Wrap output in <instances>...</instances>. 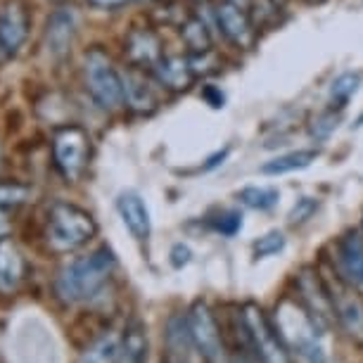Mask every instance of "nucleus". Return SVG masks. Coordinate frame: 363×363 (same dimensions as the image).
I'll return each mask as SVG.
<instances>
[{
	"mask_svg": "<svg viewBox=\"0 0 363 363\" xmlns=\"http://www.w3.org/2000/svg\"><path fill=\"white\" fill-rule=\"evenodd\" d=\"M188 325L195 352L202 356L204 363H230V352L225 347L221 325L207 301H195L190 306Z\"/></svg>",
	"mask_w": 363,
	"mask_h": 363,
	"instance_id": "obj_7",
	"label": "nucleus"
},
{
	"mask_svg": "<svg viewBox=\"0 0 363 363\" xmlns=\"http://www.w3.org/2000/svg\"><path fill=\"white\" fill-rule=\"evenodd\" d=\"M340 124V116L335 112H320L318 116H313L309 124V135L313 140H325L335 128Z\"/></svg>",
	"mask_w": 363,
	"mask_h": 363,
	"instance_id": "obj_29",
	"label": "nucleus"
},
{
	"mask_svg": "<svg viewBox=\"0 0 363 363\" xmlns=\"http://www.w3.org/2000/svg\"><path fill=\"white\" fill-rule=\"evenodd\" d=\"M0 160H3V152H0Z\"/></svg>",
	"mask_w": 363,
	"mask_h": 363,
	"instance_id": "obj_39",
	"label": "nucleus"
},
{
	"mask_svg": "<svg viewBox=\"0 0 363 363\" xmlns=\"http://www.w3.org/2000/svg\"><path fill=\"white\" fill-rule=\"evenodd\" d=\"M126 55L131 67L138 69H155L157 62L164 57L162 43L155 31L150 29H133L126 36Z\"/></svg>",
	"mask_w": 363,
	"mask_h": 363,
	"instance_id": "obj_17",
	"label": "nucleus"
},
{
	"mask_svg": "<svg viewBox=\"0 0 363 363\" xmlns=\"http://www.w3.org/2000/svg\"><path fill=\"white\" fill-rule=\"evenodd\" d=\"M31 188L22 186V183H0V207L3 209H15L22 207L24 202H29Z\"/></svg>",
	"mask_w": 363,
	"mask_h": 363,
	"instance_id": "obj_27",
	"label": "nucleus"
},
{
	"mask_svg": "<svg viewBox=\"0 0 363 363\" xmlns=\"http://www.w3.org/2000/svg\"><path fill=\"white\" fill-rule=\"evenodd\" d=\"M316 209H318V200H313V197H301V200L294 202V207L290 209L287 221L292 225H299V223L309 221V218L316 214Z\"/></svg>",
	"mask_w": 363,
	"mask_h": 363,
	"instance_id": "obj_30",
	"label": "nucleus"
},
{
	"mask_svg": "<svg viewBox=\"0 0 363 363\" xmlns=\"http://www.w3.org/2000/svg\"><path fill=\"white\" fill-rule=\"evenodd\" d=\"M294 287H297V299L304 304V309L311 313V318L328 333V328L335 323L333 301L328 294L325 280L320 276L318 269L313 266H304L294 276Z\"/></svg>",
	"mask_w": 363,
	"mask_h": 363,
	"instance_id": "obj_9",
	"label": "nucleus"
},
{
	"mask_svg": "<svg viewBox=\"0 0 363 363\" xmlns=\"http://www.w3.org/2000/svg\"><path fill=\"white\" fill-rule=\"evenodd\" d=\"M228 3L238 5V8H242V10H247V12H250V8H252V0H228Z\"/></svg>",
	"mask_w": 363,
	"mask_h": 363,
	"instance_id": "obj_36",
	"label": "nucleus"
},
{
	"mask_svg": "<svg viewBox=\"0 0 363 363\" xmlns=\"http://www.w3.org/2000/svg\"><path fill=\"white\" fill-rule=\"evenodd\" d=\"M211 228L216 233H221L225 238H233L242 230V214L235 209H225L216 218H211Z\"/></svg>",
	"mask_w": 363,
	"mask_h": 363,
	"instance_id": "obj_28",
	"label": "nucleus"
},
{
	"mask_svg": "<svg viewBox=\"0 0 363 363\" xmlns=\"http://www.w3.org/2000/svg\"><path fill=\"white\" fill-rule=\"evenodd\" d=\"M24 257L12 238H0V292H15L24 280Z\"/></svg>",
	"mask_w": 363,
	"mask_h": 363,
	"instance_id": "obj_19",
	"label": "nucleus"
},
{
	"mask_svg": "<svg viewBox=\"0 0 363 363\" xmlns=\"http://www.w3.org/2000/svg\"><path fill=\"white\" fill-rule=\"evenodd\" d=\"M55 167L67 181H79L91 160V138L81 126H65L52 135Z\"/></svg>",
	"mask_w": 363,
	"mask_h": 363,
	"instance_id": "obj_8",
	"label": "nucleus"
},
{
	"mask_svg": "<svg viewBox=\"0 0 363 363\" xmlns=\"http://www.w3.org/2000/svg\"><path fill=\"white\" fill-rule=\"evenodd\" d=\"M318 160V150H294V152H285L262 164V174L264 176H283V174H292V171H301L309 169L313 162Z\"/></svg>",
	"mask_w": 363,
	"mask_h": 363,
	"instance_id": "obj_21",
	"label": "nucleus"
},
{
	"mask_svg": "<svg viewBox=\"0 0 363 363\" xmlns=\"http://www.w3.org/2000/svg\"><path fill=\"white\" fill-rule=\"evenodd\" d=\"M287 240L280 230H269L266 235H262L259 240H255L252 245V252H255L257 259H266V257H276L285 250Z\"/></svg>",
	"mask_w": 363,
	"mask_h": 363,
	"instance_id": "obj_25",
	"label": "nucleus"
},
{
	"mask_svg": "<svg viewBox=\"0 0 363 363\" xmlns=\"http://www.w3.org/2000/svg\"><path fill=\"white\" fill-rule=\"evenodd\" d=\"M157 81V79H155ZM155 81L147 77L145 72L138 69V67H128V69L121 72V84H124V105H128L133 112H152L157 107V88Z\"/></svg>",
	"mask_w": 363,
	"mask_h": 363,
	"instance_id": "obj_14",
	"label": "nucleus"
},
{
	"mask_svg": "<svg viewBox=\"0 0 363 363\" xmlns=\"http://www.w3.org/2000/svg\"><path fill=\"white\" fill-rule=\"evenodd\" d=\"M204 100H207L211 107H223V93L216 91V88H211V86L204 88Z\"/></svg>",
	"mask_w": 363,
	"mask_h": 363,
	"instance_id": "obj_33",
	"label": "nucleus"
},
{
	"mask_svg": "<svg viewBox=\"0 0 363 363\" xmlns=\"http://www.w3.org/2000/svg\"><path fill=\"white\" fill-rule=\"evenodd\" d=\"M152 72H155L157 84L162 88H169V91H176V93L186 91V88H190V84L195 81L190 60L183 57V55H164Z\"/></svg>",
	"mask_w": 363,
	"mask_h": 363,
	"instance_id": "obj_18",
	"label": "nucleus"
},
{
	"mask_svg": "<svg viewBox=\"0 0 363 363\" xmlns=\"http://www.w3.org/2000/svg\"><path fill=\"white\" fill-rule=\"evenodd\" d=\"M29 36V12L22 0H8L0 8V48L5 55L19 52Z\"/></svg>",
	"mask_w": 363,
	"mask_h": 363,
	"instance_id": "obj_13",
	"label": "nucleus"
},
{
	"mask_svg": "<svg viewBox=\"0 0 363 363\" xmlns=\"http://www.w3.org/2000/svg\"><path fill=\"white\" fill-rule=\"evenodd\" d=\"M359 84H361V77L354 72H345L340 74L337 79L333 81L330 86V100H333V107H345L349 100H352V95L359 91Z\"/></svg>",
	"mask_w": 363,
	"mask_h": 363,
	"instance_id": "obj_24",
	"label": "nucleus"
},
{
	"mask_svg": "<svg viewBox=\"0 0 363 363\" xmlns=\"http://www.w3.org/2000/svg\"><path fill=\"white\" fill-rule=\"evenodd\" d=\"M233 345L255 354L262 363H290L292 359L273 318L252 301L240 306L233 316Z\"/></svg>",
	"mask_w": 363,
	"mask_h": 363,
	"instance_id": "obj_3",
	"label": "nucleus"
},
{
	"mask_svg": "<svg viewBox=\"0 0 363 363\" xmlns=\"http://www.w3.org/2000/svg\"><path fill=\"white\" fill-rule=\"evenodd\" d=\"M119 363H147V330L143 323L126 325L121 333V361Z\"/></svg>",
	"mask_w": 363,
	"mask_h": 363,
	"instance_id": "obj_22",
	"label": "nucleus"
},
{
	"mask_svg": "<svg viewBox=\"0 0 363 363\" xmlns=\"http://www.w3.org/2000/svg\"><path fill=\"white\" fill-rule=\"evenodd\" d=\"M3 55H5V52H3V48H0V57H3Z\"/></svg>",
	"mask_w": 363,
	"mask_h": 363,
	"instance_id": "obj_38",
	"label": "nucleus"
},
{
	"mask_svg": "<svg viewBox=\"0 0 363 363\" xmlns=\"http://www.w3.org/2000/svg\"><path fill=\"white\" fill-rule=\"evenodd\" d=\"M333 269L347 280L349 285L363 287V233L347 230L337 242H335Z\"/></svg>",
	"mask_w": 363,
	"mask_h": 363,
	"instance_id": "obj_11",
	"label": "nucleus"
},
{
	"mask_svg": "<svg viewBox=\"0 0 363 363\" xmlns=\"http://www.w3.org/2000/svg\"><path fill=\"white\" fill-rule=\"evenodd\" d=\"M188 60H190V67H193L195 79L197 77H209V74L221 69V57H218V52L214 50V48L202 50V52H190Z\"/></svg>",
	"mask_w": 363,
	"mask_h": 363,
	"instance_id": "obj_26",
	"label": "nucleus"
},
{
	"mask_svg": "<svg viewBox=\"0 0 363 363\" xmlns=\"http://www.w3.org/2000/svg\"><path fill=\"white\" fill-rule=\"evenodd\" d=\"M273 323H276L287 352L299 363H330L323 345L325 330L311 318V313L304 309L299 299H280L276 313H273Z\"/></svg>",
	"mask_w": 363,
	"mask_h": 363,
	"instance_id": "obj_1",
	"label": "nucleus"
},
{
	"mask_svg": "<svg viewBox=\"0 0 363 363\" xmlns=\"http://www.w3.org/2000/svg\"><path fill=\"white\" fill-rule=\"evenodd\" d=\"M306 3H311V5H318V3H323V0H306Z\"/></svg>",
	"mask_w": 363,
	"mask_h": 363,
	"instance_id": "obj_37",
	"label": "nucleus"
},
{
	"mask_svg": "<svg viewBox=\"0 0 363 363\" xmlns=\"http://www.w3.org/2000/svg\"><path fill=\"white\" fill-rule=\"evenodd\" d=\"M121 361V333L105 330L84 347L79 363H119Z\"/></svg>",
	"mask_w": 363,
	"mask_h": 363,
	"instance_id": "obj_20",
	"label": "nucleus"
},
{
	"mask_svg": "<svg viewBox=\"0 0 363 363\" xmlns=\"http://www.w3.org/2000/svg\"><path fill=\"white\" fill-rule=\"evenodd\" d=\"M320 276L325 280L333 301L335 323L354 345L363 347V294L359 292V287L349 285L335 269H323Z\"/></svg>",
	"mask_w": 363,
	"mask_h": 363,
	"instance_id": "obj_6",
	"label": "nucleus"
},
{
	"mask_svg": "<svg viewBox=\"0 0 363 363\" xmlns=\"http://www.w3.org/2000/svg\"><path fill=\"white\" fill-rule=\"evenodd\" d=\"M238 202L245 204L247 209L255 211H269L278 204L280 193L276 188H266V186H247L242 190H238Z\"/></svg>",
	"mask_w": 363,
	"mask_h": 363,
	"instance_id": "obj_23",
	"label": "nucleus"
},
{
	"mask_svg": "<svg viewBox=\"0 0 363 363\" xmlns=\"http://www.w3.org/2000/svg\"><path fill=\"white\" fill-rule=\"evenodd\" d=\"M98 233V223L86 209L72 202H55L48 211L45 240L55 252H74L91 242Z\"/></svg>",
	"mask_w": 363,
	"mask_h": 363,
	"instance_id": "obj_4",
	"label": "nucleus"
},
{
	"mask_svg": "<svg viewBox=\"0 0 363 363\" xmlns=\"http://www.w3.org/2000/svg\"><path fill=\"white\" fill-rule=\"evenodd\" d=\"M116 211H119L126 230L131 233L135 240L150 238V233H152V218H150V209L145 200H143L135 190H126V193H121L116 197Z\"/></svg>",
	"mask_w": 363,
	"mask_h": 363,
	"instance_id": "obj_16",
	"label": "nucleus"
},
{
	"mask_svg": "<svg viewBox=\"0 0 363 363\" xmlns=\"http://www.w3.org/2000/svg\"><path fill=\"white\" fill-rule=\"evenodd\" d=\"M84 84L93 102L107 112L124 105V84L121 72L102 48H91L84 55Z\"/></svg>",
	"mask_w": 363,
	"mask_h": 363,
	"instance_id": "obj_5",
	"label": "nucleus"
},
{
	"mask_svg": "<svg viewBox=\"0 0 363 363\" xmlns=\"http://www.w3.org/2000/svg\"><path fill=\"white\" fill-rule=\"evenodd\" d=\"M86 3L98 10H116V8H124L128 0H86Z\"/></svg>",
	"mask_w": 363,
	"mask_h": 363,
	"instance_id": "obj_32",
	"label": "nucleus"
},
{
	"mask_svg": "<svg viewBox=\"0 0 363 363\" xmlns=\"http://www.w3.org/2000/svg\"><path fill=\"white\" fill-rule=\"evenodd\" d=\"M77 26H79V17L74 8H57L48 17L43 40H45V50L52 60H62L72 50V43L77 38Z\"/></svg>",
	"mask_w": 363,
	"mask_h": 363,
	"instance_id": "obj_12",
	"label": "nucleus"
},
{
	"mask_svg": "<svg viewBox=\"0 0 363 363\" xmlns=\"http://www.w3.org/2000/svg\"><path fill=\"white\" fill-rule=\"evenodd\" d=\"M8 228H10V223H8V209H3L0 207V238L8 233Z\"/></svg>",
	"mask_w": 363,
	"mask_h": 363,
	"instance_id": "obj_35",
	"label": "nucleus"
},
{
	"mask_svg": "<svg viewBox=\"0 0 363 363\" xmlns=\"http://www.w3.org/2000/svg\"><path fill=\"white\" fill-rule=\"evenodd\" d=\"M216 15V24H218V33H223V38L233 43L240 50H252L257 43V24L252 22L250 12L238 8V5L228 3V0H221V3L214 8Z\"/></svg>",
	"mask_w": 363,
	"mask_h": 363,
	"instance_id": "obj_10",
	"label": "nucleus"
},
{
	"mask_svg": "<svg viewBox=\"0 0 363 363\" xmlns=\"http://www.w3.org/2000/svg\"><path fill=\"white\" fill-rule=\"evenodd\" d=\"M228 152L230 150L228 147H223L221 152H216V155H211L209 160H207V164H204V171H209V169H214V167H218V164H223V160L228 157Z\"/></svg>",
	"mask_w": 363,
	"mask_h": 363,
	"instance_id": "obj_34",
	"label": "nucleus"
},
{
	"mask_svg": "<svg viewBox=\"0 0 363 363\" xmlns=\"http://www.w3.org/2000/svg\"><path fill=\"white\" fill-rule=\"evenodd\" d=\"M190 259H193V250H190L188 245H183V242H176L174 247H171V252H169V262H171L174 269H183V266H188Z\"/></svg>",
	"mask_w": 363,
	"mask_h": 363,
	"instance_id": "obj_31",
	"label": "nucleus"
},
{
	"mask_svg": "<svg viewBox=\"0 0 363 363\" xmlns=\"http://www.w3.org/2000/svg\"><path fill=\"white\" fill-rule=\"evenodd\" d=\"M193 340H190L188 313H171L164 325V352L162 363H190L193 352Z\"/></svg>",
	"mask_w": 363,
	"mask_h": 363,
	"instance_id": "obj_15",
	"label": "nucleus"
},
{
	"mask_svg": "<svg viewBox=\"0 0 363 363\" xmlns=\"http://www.w3.org/2000/svg\"><path fill=\"white\" fill-rule=\"evenodd\" d=\"M116 269L114 252L102 245L86 257L74 259L60 271L55 280V294L65 304H84V301L95 299L112 278Z\"/></svg>",
	"mask_w": 363,
	"mask_h": 363,
	"instance_id": "obj_2",
	"label": "nucleus"
}]
</instances>
